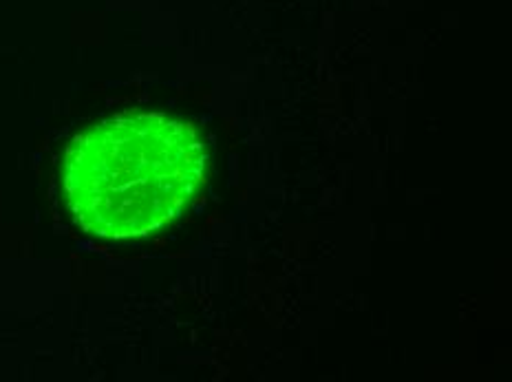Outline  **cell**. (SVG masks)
Instances as JSON below:
<instances>
[{
    "label": "cell",
    "instance_id": "1",
    "mask_svg": "<svg viewBox=\"0 0 512 382\" xmlns=\"http://www.w3.org/2000/svg\"><path fill=\"white\" fill-rule=\"evenodd\" d=\"M204 162V144L190 124L162 113L117 115L71 142L64 195L91 235L144 237L184 210Z\"/></svg>",
    "mask_w": 512,
    "mask_h": 382
}]
</instances>
